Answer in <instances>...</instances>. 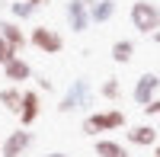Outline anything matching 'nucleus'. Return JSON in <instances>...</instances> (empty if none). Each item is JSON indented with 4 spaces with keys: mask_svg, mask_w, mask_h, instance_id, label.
<instances>
[{
    "mask_svg": "<svg viewBox=\"0 0 160 157\" xmlns=\"http://www.w3.org/2000/svg\"><path fill=\"white\" fill-rule=\"evenodd\" d=\"M19 103H22V87L7 84L3 90H0V106H3L7 112H13V115H16V112H19Z\"/></svg>",
    "mask_w": 160,
    "mask_h": 157,
    "instance_id": "4468645a",
    "label": "nucleus"
},
{
    "mask_svg": "<svg viewBox=\"0 0 160 157\" xmlns=\"http://www.w3.org/2000/svg\"><path fill=\"white\" fill-rule=\"evenodd\" d=\"M38 115H42V93L38 90H22V103H19V112H16V119L22 128H32L38 122Z\"/></svg>",
    "mask_w": 160,
    "mask_h": 157,
    "instance_id": "0eeeda50",
    "label": "nucleus"
},
{
    "mask_svg": "<svg viewBox=\"0 0 160 157\" xmlns=\"http://www.w3.org/2000/svg\"><path fill=\"white\" fill-rule=\"evenodd\" d=\"M135 58V42L131 38H115L112 42V61L115 64H128Z\"/></svg>",
    "mask_w": 160,
    "mask_h": 157,
    "instance_id": "2eb2a0df",
    "label": "nucleus"
},
{
    "mask_svg": "<svg viewBox=\"0 0 160 157\" xmlns=\"http://www.w3.org/2000/svg\"><path fill=\"white\" fill-rule=\"evenodd\" d=\"M26 3H32V7L38 10V7H45V3H48V0H26Z\"/></svg>",
    "mask_w": 160,
    "mask_h": 157,
    "instance_id": "4be33fe9",
    "label": "nucleus"
},
{
    "mask_svg": "<svg viewBox=\"0 0 160 157\" xmlns=\"http://www.w3.org/2000/svg\"><path fill=\"white\" fill-rule=\"evenodd\" d=\"M157 132H160V125H157Z\"/></svg>",
    "mask_w": 160,
    "mask_h": 157,
    "instance_id": "a878e982",
    "label": "nucleus"
},
{
    "mask_svg": "<svg viewBox=\"0 0 160 157\" xmlns=\"http://www.w3.org/2000/svg\"><path fill=\"white\" fill-rule=\"evenodd\" d=\"M7 3H10V0H0V7H7Z\"/></svg>",
    "mask_w": 160,
    "mask_h": 157,
    "instance_id": "393cba45",
    "label": "nucleus"
},
{
    "mask_svg": "<svg viewBox=\"0 0 160 157\" xmlns=\"http://www.w3.org/2000/svg\"><path fill=\"white\" fill-rule=\"evenodd\" d=\"M115 0H90V23L93 26H106L115 16Z\"/></svg>",
    "mask_w": 160,
    "mask_h": 157,
    "instance_id": "ddd939ff",
    "label": "nucleus"
},
{
    "mask_svg": "<svg viewBox=\"0 0 160 157\" xmlns=\"http://www.w3.org/2000/svg\"><path fill=\"white\" fill-rule=\"evenodd\" d=\"M7 7H10V13H13V19H16V23H19V19H32V16H35V7H32V3H26V0H13V3H7Z\"/></svg>",
    "mask_w": 160,
    "mask_h": 157,
    "instance_id": "f3484780",
    "label": "nucleus"
},
{
    "mask_svg": "<svg viewBox=\"0 0 160 157\" xmlns=\"http://www.w3.org/2000/svg\"><path fill=\"white\" fill-rule=\"evenodd\" d=\"M38 90H42V93H51V90H55V84H51L48 77L42 74V77H38Z\"/></svg>",
    "mask_w": 160,
    "mask_h": 157,
    "instance_id": "aec40b11",
    "label": "nucleus"
},
{
    "mask_svg": "<svg viewBox=\"0 0 160 157\" xmlns=\"http://www.w3.org/2000/svg\"><path fill=\"white\" fill-rule=\"evenodd\" d=\"M157 93H160V74H154V71H144L138 80H135V87H131V99H135L141 109L148 106Z\"/></svg>",
    "mask_w": 160,
    "mask_h": 157,
    "instance_id": "6e6552de",
    "label": "nucleus"
},
{
    "mask_svg": "<svg viewBox=\"0 0 160 157\" xmlns=\"http://www.w3.org/2000/svg\"><path fill=\"white\" fill-rule=\"evenodd\" d=\"M29 45L38 48L42 55H58V51H64V35L51 26H35L29 32Z\"/></svg>",
    "mask_w": 160,
    "mask_h": 157,
    "instance_id": "39448f33",
    "label": "nucleus"
},
{
    "mask_svg": "<svg viewBox=\"0 0 160 157\" xmlns=\"http://www.w3.org/2000/svg\"><path fill=\"white\" fill-rule=\"evenodd\" d=\"M160 141V132H157V125H148V122H141V125H131L128 132H125V144H135V148H154Z\"/></svg>",
    "mask_w": 160,
    "mask_h": 157,
    "instance_id": "1a4fd4ad",
    "label": "nucleus"
},
{
    "mask_svg": "<svg viewBox=\"0 0 160 157\" xmlns=\"http://www.w3.org/2000/svg\"><path fill=\"white\" fill-rule=\"evenodd\" d=\"M64 23L71 32H87L90 29V0H68L64 3Z\"/></svg>",
    "mask_w": 160,
    "mask_h": 157,
    "instance_id": "423d86ee",
    "label": "nucleus"
},
{
    "mask_svg": "<svg viewBox=\"0 0 160 157\" xmlns=\"http://www.w3.org/2000/svg\"><path fill=\"white\" fill-rule=\"evenodd\" d=\"M154 157H160V141H157V144H154Z\"/></svg>",
    "mask_w": 160,
    "mask_h": 157,
    "instance_id": "b1692460",
    "label": "nucleus"
},
{
    "mask_svg": "<svg viewBox=\"0 0 160 157\" xmlns=\"http://www.w3.org/2000/svg\"><path fill=\"white\" fill-rule=\"evenodd\" d=\"M125 125H128V115H125L122 109L109 106V109L87 112V115H83V125H80V132L90 135V138H99V135H106V132H118V128H125Z\"/></svg>",
    "mask_w": 160,
    "mask_h": 157,
    "instance_id": "f257e3e1",
    "label": "nucleus"
},
{
    "mask_svg": "<svg viewBox=\"0 0 160 157\" xmlns=\"http://www.w3.org/2000/svg\"><path fill=\"white\" fill-rule=\"evenodd\" d=\"M151 38H154V42H157V45H160V29H157V32H154V35H151Z\"/></svg>",
    "mask_w": 160,
    "mask_h": 157,
    "instance_id": "5701e85b",
    "label": "nucleus"
},
{
    "mask_svg": "<svg viewBox=\"0 0 160 157\" xmlns=\"http://www.w3.org/2000/svg\"><path fill=\"white\" fill-rule=\"evenodd\" d=\"M128 19H131V29L141 32V35H154L160 29V7L154 0H135L128 10Z\"/></svg>",
    "mask_w": 160,
    "mask_h": 157,
    "instance_id": "7ed1b4c3",
    "label": "nucleus"
},
{
    "mask_svg": "<svg viewBox=\"0 0 160 157\" xmlns=\"http://www.w3.org/2000/svg\"><path fill=\"white\" fill-rule=\"evenodd\" d=\"M32 144H35V135L19 125V128H13V132L0 141V157H26L32 151Z\"/></svg>",
    "mask_w": 160,
    "mask_h": 157,
    "instance_id": "20e7f679",
    "label": "nucleus"
},
{
    "mask_svg": "<svg viewBox=\"0 0 160 157\" xmlns=\"http://www.w3.org/2000/svg\"><path fill=\"white\" fill-rule=\"evenodd\" d=\"M93 151H96V157H131L128 144L125 141H115V138H96Z\"/></svg>",
    "mask_w": 160,
    "mask_h": 157,
    "instance_id": "f8f14e48",
    "label": "nucleus"
},
{
    "mask_svg": "<svg viewBox=\"0 0 160 157\" xmlns=\"http://www.w3.org/2000/svg\"><path fill=\"white\" fill-rule=\"evenodd\" d=\"M45 157H71V154H64V151H48Z\"/></svg>",
    "mask_w": 160,
    "mask_h": 157,
    "instance_id": "412c9836",
    "label": "nucleus"
},
{
    "mask_svg": "<svg viewBox=\"0 0 160 157\" xmlns=\"http://www.w3.org/2000/svg\"><path fill=\"white\" fill-rule=\"evenodd\" d=\"M16 55H19V51L13 48V45L7 42V38H0V68H3L7 61H13V58H16Z\"/></svg>",
    "mask_w": 160,
    "mask_h": 157,
    "instance_id": "a211bd4d",
    "label": "nucleus"
},
{
    "mask_svg": "<svg viewBox=\"0 0 160 157\" xmlns=\"http://www.w3.org/2000/svg\"><path fill=\"white\" fill-rule=\"evenodd\" d=\"M93 99H96V93H93V87L87 77H77V80H71V87L64 90V96L58 103V112L61 115H71V112H87L93 106Z\"/></svg>",
    "mask_w": 160,
    "mask_h": 157,
    "instance_id": "f03ea898",
    "label": "nucleus"
},
{
    "mask_svg": "<svg viewBox=\"0 0 160 157\" xmlns=\"http://www.w3.org/2000/svg\"><path fill=\"white\" fill-rule=\"evenodd\" d=\"M122 80H118V77H109V80H102V87H99V96L102 99H109V103H118L122 99Z\"/></svg>",
    "mask_w": 160,
    "mask_h": 157,
    "instance_id": "dca6fc26",
    "label": "nucleus"
},
{
    "mask_svg": "<svg viewBox=\"0 0 160 157\" xmlns=\"http://www.w3.org/2000/svg\"><path fill=\"white\" fill-rule=\"evenodd\" d=\"M0 38H7V42L16 48V51H22L26 45H29V35L19 29L16 19H0Z\"/></svg>",
    "mask_w": 160,
    "mask_h": 157,
    "instance_id": "9b49d317",
    "label": "nucleus"
},
{
    "mask_svg": "<svg viewBox=\"0 0 160 157\" xmlns=\"http://www.w3.org/2000/svg\"><path fill=\"white\" fill-rule=\"evenodd\" d=\"M144 115H151V119H157V115H160V93L148 103V106H144Z\"/></svg>",
    "mask_w": 160,
    "mask_h": 157,
    "instance_id": "6ab92c4d",
    "label": "nucleus"
},
{
    "mask_svg": "<svg viewBox=\"0 0 160 157\" xmlns=\"http://www.w3.org/2000/svg\"><path fill=\"white\" fill-rule=\"evenodd\" d=\"M3 77H7L10 84H16V87H19V84H26V80H32V64L26 61V58L16 55L13 61L3 64Z\"/></svg>",
    "mask_w": 160,
    "mask_h": 157,
    "instance_id": "9d476101",
    "label": "nucleus"
}]
</instances>
